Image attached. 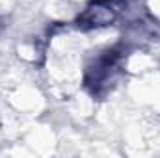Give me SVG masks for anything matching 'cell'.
Listing matches in <instances>:
<instances>
[{
    "instance_id": "cell-1",
    "label": "cell",
    "mask_w": 160,
    "mask_h": 158,
    "mask_svg": "<svg viewBox=\"0 0 160 158\" xmlns=\"http://www.w3.org/2000/svg\"><path fill=\"white\" fill-rule=\"evenodd\" d=\"M97 4H112V2H119V0H95Z\"/></svg>"
},
{
    "instance_id": "cell-2",
    "label": "cell",
    "mask_w": 160,
    "mask_h": 158,
    "mask_svg": "<svg viewBox=\"0 0 160 158\" xmlns=\"http://www.w3.org/2000/svg\"><path fill=\"white\" fill-rule=\"evenodd\" d=\"M0 30H2V21H0Z\"/></svg>"
}]
</instances>
